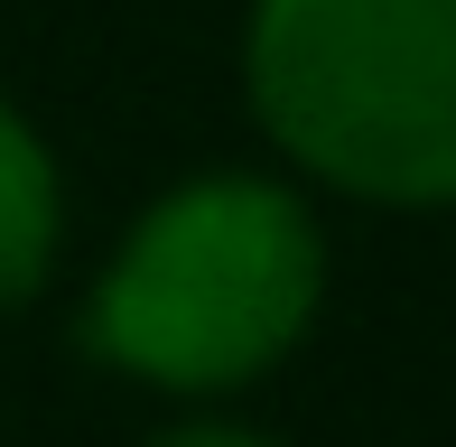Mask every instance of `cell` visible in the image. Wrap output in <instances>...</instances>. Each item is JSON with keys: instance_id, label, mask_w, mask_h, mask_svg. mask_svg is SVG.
<instances>
[{"instance_id": "3", "label": "cell", "mask_w": 456, "mask_h": 447, "mask_svg": "<svg viewBox=\"0 0 456 447\" xmlns=\"http://www.w3.org/2000/svg\"><path fill=\"white\" fill-rule=\"evenodd\" d=\"M56 242H66V187H56L47 140L0 103V308L47 289Z\"/></svg>"}, {"instance_id": "1", "label": "cell", "mask_w": 456, "mask_h": 447, "mask_svg": "<svg viewBox=\"0 0 456 447\" xmlns=\"http://www.w3.org/2000/svg\"><path fill=\"white\" fill-rule=\"evenodd\" d=\"M317 298L326 242L280 177H186L121 233L85 345L159 392H233L307 336Z\"/></svg>"}, {"instance_id": "4", "label": "cell", "mask_w": 456, "mask_h": 447, "mask_svg": "<svg viewBox=\"0 0 456 447\" xmlns=\"http://www.w3.org/2000/svg\"><path fill=\"white\" fill-rule=\"evenodd\" d=\"M150 447H280V438H261V429H233V419H186V429L150 438Z\"/></svg>"}, {"instance_id": "2", "label": "cell", "mask_w": 456, "mask_h": 447, "mask_svg": "<svg viewBox=\"0 0 456 447\" xmlns=\"http://www.w3.org/2000/svg\"><path fill=\"white\" fill-rule=\"evenodd\" d=\"M261 131L372 206L456 196V0H252Z\"/></svg>"}]
</instances>
